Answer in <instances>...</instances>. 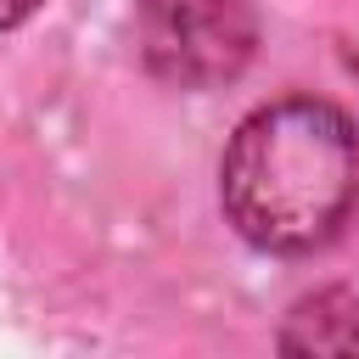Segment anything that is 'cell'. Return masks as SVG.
I'll return each instance as SVG.
<instances>
[{
	"label": "cell",
	"instance_id": "cell-1",
	"mask_svg": "<svg viewBox=\"0 0 359 359\" xmlns=\"http://www.w3.org/2000/svg\"><path fill=\"white\" fill-rule=\"evenodd\" d=\"M359 196V135L342 107L286 95L241 118L219 163V202L258 252L325 247Z\"/></svg>",
	"mask_w": 359,
	"mask_h": 359
},
{
	"label": "cell",
	"instance_id": "cell-2",
	"mask_svg": "<svg viewBox=\"0 0 359 359\" xmlns=\"http://www.w3.org/2000/svg\"><path fill=\"white\" fill-rule=\"evenodd\" d=\"M135 45L151 79L219 90L258 50L252 0H135Z\"/></svg>",
	"mask_w": 359,
	"mask_h": 359
},
{
	"label": "cell",
	"instance_id": "cell-3",
	"mask_svg": "<svg viewBox=\"0 0 359 359\" xmlns=\"http://www.w3.org/2000/svg\"><path fill=\"white\" fill-rule=\"evenodd\" d=\"M286 353H359V292H314L292 309L280 331Z\"/></svg>",
	"mask_w": 359,
	"mask_h": 359
},
{
	"label": "cell",
	"instance_id": "cell-4",
	"mask_svg": "<svg viewBox=\"0 0 359 359\" xmlns=\"http://www.w3.org/2000/svg\"><path fill=\"white\" fill-rule=\"evenodd\" d=\"M39 6H45V0H0V28H17V22H28Z\"/></svg>",
	"mask_w": 359,
	"mask_h": 359
}]
</instances>
